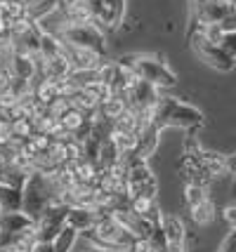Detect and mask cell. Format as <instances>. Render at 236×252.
Returning a JSON list of instances; mask_svg holds the SVG:
<instances>
[{"label": "cell", "instance_id": "cell-15", "mask_svg": "<svg viewBox=\"0 0 236 252\" xmlns=\"http://www.w3.org/2000/svg\"><path fill=\"white\" fill-rule=\"evenodd\" d=\"M22 208H24L22 187L0 184V212H10V210H22Z\"/></svg>", "mask_w": 236, "mask_h": 252}, {"label": "cell", "instance_id": "cell-28", "mask_svg": "<svg viewBox=\"0 0 236 252\" xmlns=\"http://www.w3.org/2000/svg\"><path fill=\"white\" fill-rule=\"evenodd\" d=\"M12 137H14V130H12V121L7 116H2L0 113V149L2 146H7L12 142Z\"/></svg>", "mask_w": 236, "mask_h": 252}, {"label": "cell", "instance_id": "cell-17", "mask_svg": "<svg viewBox=\"0 0 236 252\" xmlns=\"http://www.w3.org/2000/svg\"><path fill=\"white\" fill-rule=\"evenodd\" d=\"M189 215H191V220H194L196 226H208V224H213L215 221L217 208H215V203L210 200V198H205V200H201L199 205H191Z\"/></svg>", "mask_w": 236, "mask_h": 252}, {"label": "cell", "instance_id": "cell-27", "mask_svg": "<svg viewBox=\"0 0 236 252\" xmlns=\"http://www.w3.org/2000/svg\"><path fill=\"white\" fill-rule=\"evenodd\" d=\"M19 101H22V99L17 97V94H14L12 90H5V92H0V113L10 118V113L14 111V106H17Z\"/></svg>", "mask_w": 236, "mask_h": 252}, {"label": "cell", "instance_id": "cell-21", "mask_svg": "<svg viewBox=\"0 0 236 252\" xmlns=\"http://www.w3.org/2000/svg\"><path fill=\"white\" fill-rule=\"evenodd\" d=\"M80 241V233L73 226H64V229L57 233V238L52 243H55V248H57V252H71L73 248H76V243Z\"/></svg>", "mask_w": 236, "mask_h": 252}, {"label": "cell", "instance_id": "cell-34", "mask_svg": "<svg viewBox=\"0 0 236 252\" xmlns=\"http://www.w3.org/2000/svg\"><path fill=\"white\" fill-rule=\"evenodd\" d=\"M222 217H225V221L229 224V229H236V203H232V205H227V208L222 210Z\"/></svg>", "mask_w": 236, "mask_h": 252}, {"label": "cell", "instance_id": "cell-26", "mask_svg": "<svg viewBox=\"0 0 236 252\" xmlns=\"http://www.w3.org/2000/svg\"><path fill=\"white\" fill-rule=\"evenodd\" d=\"M12 130H14V137L29 139V137H34L35 125L31 118H17V121H12Z\"/></svg>", "mask_w": 236, "mask_h": 252}, {"label": "cell", "instance_id": "cell-37", "mask_svg": "<svg viewBox=\"0 0 236 252\" xmlns=\"http://www.w3.org/2000/svg\"><path fill=\"white\" fill-rule=\"evenodd\" d=\"M71 252H106V250H101V248H95L90 241H88V248H78V243H76V248Z\"/></svg>", "mask_w": 236, "mask_h": 252}, {"label": "cell", "instance_id": "cell-19", "mask_svg": "<svg viewBox=\"0 0 236 252\" xmlns=\"http://www.w3.org/2000/svg\"><path fill=\"white\" fill-rule=\"evenodd\" d=\"M106 5V17H104V26L106 31H116L125 19V0H104Z\"/></svg>", "mask_w": 236, "mask_h": 252}, {"label": "cell", "instance_id": "cell-33", "mask_svg": "<svg viewBox=\"0 0 236 252\" xmlns=\"http://www.w3.org/2000/svg\"><path fill=\"white\" fill-rule=\"evenodd\" d=\"M220 26H222V31H236V5L232 7V12L227 14L225 19L220 22Z\"/></svg>", "mask_w": 236, "mask_h": 252}, {"label": "cell", "instance_id": "cell-3", "mask_svg": "<svg viewBox=\"0 0 236 252\" xmlns=\"http://www.w3.org/2000/svg\"><path fill=\"white\" fill-rule=\"evenodd\" d=\"M80 236H83L85 241H90L95 248L111 250V252H125L128 245L135 241V236L113 220V215L100 217V220L95 221L92 229H88L85 233H80Z\"/></svg>", "mask_w": 236, "mask_h": 252}, {"label": "cell", "instance_id": "cell-11", "mask_svg": "<svg viewBox=\"0 0 236 252\" xmlns=\"http://www.w3.org/2000/svg\"><path fill=\"white\" fill-rule=\"evenodd\" d=\"M101 215L92 205H68V212H67V224L73 226L78 233H85L88 229L95 226V221L100 220Z\"/></svg>", "mask_w": 236, "mask_h": 252}, {"label": "cell", "instance_id": "cell-36", "mask_svg": "<svg viewBox=\"0 0 236 252\" xmlns=\"http://www.w3.org/2000/svg\"><path fill=\"white\" fill-rule=\"evenodd\" d=\"M225 165H227V175H232L236 179V154L225 156Z\"/></svg>", "mask_w": 236, "mask_h": 252}, {"label": "cell", "instance_id": "cell-14", "mask_svg": "<svg viewBox=\"0 0 236 252\" xmlns=\"http://www.w3.org/2000/svg\"><path fill=\"white\" fill-rule=\"evenodd\" d=\"M196 156H199V163L203 165V170L208 175L217 179V177L227 175V165H225V156L222 154H215V151H205V149H196Z\"/></svg>", "mask_w": 236, "mask_h": 252}, {"label": "cell", "instance_id": "cell-12", "mask_svg": "<svg viewBox=\"0 0 236 252\" xmlns=\"http://www.w3.org/2000/svg\"><path fill=\"white\" fill-rule=\"evenodd\" d=\"M26 231H35V221L24 210L0 212V233H26Z\"/></svg>", "mask_w": 236, "mask_h": 252}, {"label": "cell", "instance_id": "cell-30", "mask_svg": "<svg viewBox=\"0 0 236 252\" xmlns=\"http://www.w3.org/2000/svg\"><path fill=\"white\" fill-rule=\"evenodd\" d=\"M125 252H156V250L151 248V241H149V238H135V241L128 245Z\"/></svg>", "mask_w": 236, "mask_h": 252}, {"label": "cell", "instance_id": "cell-23", "mask_svg": "<svg viewBox=\"0 0 236 252\" xmlns=\"http://www.w3.org/2000/svg\"><path fill=\"white\" fill-rule=\"evenodd\" d=\"M59 7V0H31L29 2V7H26V14L35 19V22H40L43 17H47L50 12H55Z\"/></svg>", "mask_w": 236, "mask_h": 252}, {"label": "cell", "instance_id": "cell-20", "mask_svg": "<svg viewBox=\"0 0 236 252\" xmlns=\"http://www.w3.org/2000/svg\"><path fill=\"white\" fill-rule=\"evenodd\" d=\"M121 163V151H118V146L111 142V139H106V142L101 144L100 149V156H97V167L100 170H106V167H111V165Z\"/></svg>", "mask_w": 236, "mask_h": 252}, {"label": "cell", "instance_id": "cell-5", "mask_svg": "<svg viewBox=\"0 0 236 252\" xmlns=\"http://www.w3.org/2000/svg\"><path fill=\"white\" fill-rule=\"evenodd\" d=\"M57 38L71 47H88V50H97L101 55H106V31L95 22L68 24L59 31Z\"/></svg>", "mask_w": 236, "mask_h": 252}, {"label": "cell", "instance_id": "cell-2", "mask_svg": "<svg viewBox=\"0 0 236 252\" xmlns=\"http://www.w3.org/2000/svg\"><path fill=\"white\" fill-rule=\"evenodd\" d=\"M154 125L158 130L166 127H180V130H196L203 125V113L191 104H184L175 97H163L158 99L154 106Z\"/></svg>", "mask_w": 236, "mask_h": 252}, {"label": "cell", "instance_id": "cell-1", "mask_svg": "<svg viewBox=\"0 0 236 252\" xmlns=\"http://www.w3.org/2000/svg\"><path fill=\"white\" fill-rule=\"evenodd\" d=\"M22 191H24V208L22 210L34 221L38 220L52 203L64 200V191L57 187L52 172H43V170H34L31 175L26 177ZM64 203H67V200H64Z\"/></svg>", "mask_w": 236, "mask_h": 252}, {"label": "cell", "instance_id": "cell-16", "mask_svg": "<svg viewBox=\"0 0 236 252\" xmlns=\"http://www.w3.org/2000/svg\"><path fill=\"white\" fill-rule=\"evenodd\" d=\"M34 94L38 101H43L45 106H50L52 101H57V99L62 97L59 94V85H57V80H52V78H38L34 85Z\"/></svg>", "mask_w": 236, "mask_h": 252}, {"label": "cell", "instance_id": "cell-10", "mask_svg": "<svg viewBox=\"0 0 236 252\" xmlns=\"http://www.w3.org/2000/svg\"><path fill=\"white\" fill-rule=\"evenodd\" d=\"M166 241H168V250L166 252H187V226L177 215H166L161 220Z\"/></svg>", "mask_w": 236, "mask_h": 252}, {"label": "cell", "instance_id": "cell-4", "mask_svg": "<svg viewBox=\"0 0 236 252\" xmlns=\"http://www.w3.org/2000/svg\"><path fill=\"white\" fill-rule=\"evenodd\" d=\"M118 64L128 66L133 68L137 76L156 85V88H175L177 85V76L170 71V66L161 59V57H154V55H128V57H121Z\"/></svg>", "mask_w": 236, "mask_h": 252}, {"label": "cell", "instance_id": "cell-8", "mask_svg": "<svg viewBox=\"0 0 236 252\" xmlns=\"http://www.w3.org/2000/svg\"><path fill=\"white\" fill-rule=\"evenodd\" d=\"M111 215H113V220L118 221L123 229L130 231L135 238H149L151 231H154V224L146 221L142 215H137L135 210L130 208V203H125V205H121L118 210H113Z\"/></svg>", "mask_w": 236, "mask_h": 252}, {"label": "cell", "instance_id": "cell-7", "mask_svg": "<svg viewBox=\"0 0 236 252\" xmlns=\"http://www.w3.org/2000/svg\"><path fill=\"white\" fill-rule=\"evenodd\" d=\"M68 203L57 200L35 220V241H55L57 233L67 226Z\"/></svg>", "mask_w": 236, "mask_h": 252}, {"label": "cell", "instance_id": "cell-40", "mask_svg": "<svg viewBox=\"0 0 236 252\" xmlns=\"http://www.w3.org/2000/svg\"><path fill=\"white\" fill-rule=\"evenodd\" d=\"M232 5H236V0H232Z\"/></svg>", "mask_w": 236, "mask_h": 252}, {"label": "cell", "instance_id": "cell-6", "mask_svg": "<svg viewBox=\"0 0 236 252\" xmlns=\"http://www.w3.org/2000/svg\"><path fill=\"white\" fill-rule=\"evenodd\" d=\"M189 43H191V47H194V52L201 57L205 64H210L213 68H217V71H232L236 66V59L234 57H229L220 47V45H215V43H210V40H205L203 38V33L196 29V26H191V33H189Z\"/></svg>", "mask_w": 236, "mask_h": 252}, {"label": "cell", "instance_id": "cell-18", "mask_svg": "<svg viewBox=\"0 0 236 252\" xmlns=\"http://www.w3.org/2000/svg\"><path fill=\"white\" fill-rule=\"evenodd\" d=\"M158 134H161V130H158L154 123H151V125H149V127L139 134V144H137L135 156H139V158L149 160V156L154 154V151H156V146H158Z\"/></svg>", "mask_w": 236, "mask_h": 252}, {"label": "cell", "instance_id": "cell-32", "mask_svg": "<svg viewBox=\"0 0 236 252\" xmlns=\"http://www.w3.org/2000/svg\"><path fill=\"white\" fill-rule=\"evenodd\" d=\"M217 252H236V229L229 231V236L222 241V245H220Z\"/></svg>", "mask_w": 236, "mask_h": 252}, {"label": "cell", "instance_id": "cell-31", "mask_svg": "<svg viewBox=\"0 0 236 252\" xmlns=\"http://www.w3.org/2000/svg\"><path fill=\"white\" fill-rule=\"evenodd\" d=\"M12 71L7 68V66H0V92H5V90H10L12 85Z\"/></svg>", "mask_w": 236, "mask_h": 252}, {"label": "cell", "instance_id": "cell-38", "mask_svg": "<svg viewBox=\"0 0 236 252\" xmlns=\"http://www.w3.org/2000/svg\"><path fill=\"white\" fill-rule=\"evenodd\" d=\"M5 158H2V154H0V177H2V172H5Z\"/></svg>", "mask_w": 236, "mask_h": 252}, {"label": "cell", "instance_id": "cell-39", "mask_svg": "<svg viewBox=\"0 0 236 252\" xmlns=\"http://www.w3.org/2000/svg\"><path fill=\"white\" fill-rule=\"evenodd\" d=\"M232 193H234V198H236V182H234V189H232Z\"/></svg>", "mask_w": 236, "mask_h": 252}, {"label": "cell", "instance_id": "cell-13", "mask_svg": "<svg viewBox=\"0 0 236 252\" xmlns=\"http://www.w3.org/2000/svg\"><path fill=\"white\" fill-rule=\"evenodd\" d=\"M130 208L135 210L137 215H142L146 221H151L154 226H158L161 220H163V212H161V208H158V203H156V198L154 196H135V198H130Z\"/></svg>", "mask_w": 236, "mask_h": 252}, {"label": "cell", "instance_id": "cell-29", "mask_svg": "<svg viewBox=\"0 0 236 252\" xmlns=\"http://www.w3.org/2000/svg\"><path fill=\"white\" fill-rule=\"evenodd\" d=\"M220 47H222L229 57L236 59V31H225L222 40H220Z\"/></svg>", "mask_w": 236, "mask_h": 252}, {"label": "cell", "instance_id": "cell-35", "mask_svg": "<svg viewBox=\"0 0 236 252\" xmlns=\"http://www.w3.org/2000/svg\"><path fill=\"white\" fill-rule=\"evenodd\" d=\"M31 252H57V248L52 241H35Z\"/></svg>", "mask_w": 236, "mask_h": 252}, {"label": "cell", "instance_id": "cell-24", "mask_svg": "<svg viewBox=\"0 0 236 252\" xmlns=\"http://www.w3.org/2000/svg\"><path fill=\"white\" fill-rule=\"evenodd\" d=\"M128 109V104H125V99L123 97H118V94H113L111 99H106L104 104H100V111H101V116L104 118H109V121H116L123 111Z\"/></svg>", "mask_w": 236, "mask_h": 252}, {"label": "cell", "instance_id": "cell-25", "mask_svg": "<svg viewBox=\"0 0 236 252\" xmlns=\"http://www.w3.org/2000/svg\"><path fill=\"white\" fill-rule=\"evenodd\" d=\"M208 198V187H201V184H184V203L187 205H199L201 200Z\"/></svg>", "mask_w": 236, "mask_h": 252}, {"label": "cell", "instance_id": "cell-9", "mask_svg": "<svg viewBox=\"0 0 236 252\" xmlns=\"http://www.w3.org/2000/svg\"><path fill=\"white\" fill-rule=\"evenodd\" d=\"M158 99H161V88H156V85H151V83H146V80L139 78V83L128 92L125 104L135 111H151L158 104Z\"/></svg>", "mask_w": 236, "mask_h": 252}, {"label": "cell", "instance_id": "cell-22", "mask_svg": "<svg viewBox=\"0 0 236 252\" xmlns=\"http://www.w3.org/2000/svg\"><path fill=\"white\" fill-rule=\"evenodd\" d=\"M68 101H71V106H73V109L83 111L85 116H90V113H95V111L100 109V101H97V99L92 97L90 92H85L83 88H80L78 92L73 94V97L68 99Z\"/></svg>", "mask_w": 236, "mask_h": 252}]
</instances>
